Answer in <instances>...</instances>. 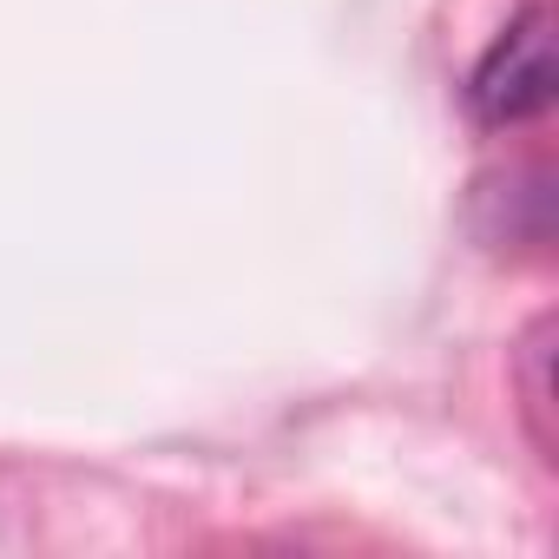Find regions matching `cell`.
<instances>
[{"label": "cell", "instance_id": "1", "mask_svg": "<svg viewBox=\"0 0 559 559\" xmlns=\"http://www.w3.org/2000/svg\"><path fill=\"white\" fill-rule=\"evenodd\" d=\"M552 86H559V60H552V14L546 8H526L513 14L493 47L474 60V80H467V106L480 126H520L533 112L552 106Z\"/></svg>", "mask_w": 559, "mask_h": 559}]
</instances>
